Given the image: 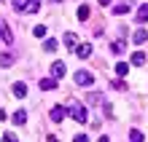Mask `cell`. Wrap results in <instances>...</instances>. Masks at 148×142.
<instances>
[{"label": "cell", "mask_w": 148, "mask_h": 142, "mask_svg": "<svg viewBox=\"0 0 148 142\" xmlns=\"http://www.w3.org/2000/svg\"><path fill=\"white\" fill-rule=\"evenodd\" d=\"M65 46H67V48H75V46H78L75 32H65Z\"/></svg>", "instance_id": "cell-8"}, {"label": "cell", "mask_w": 148, "mask_h": 142, "mask_svg": "<svg viewBox=\"0 0 148 142\" xmlns=\"http://www.w3.org/2000/svg\"><path fill=\"white\" fill-rule=\"evenodd\" d=\"M73 142H89V137H86V134H78V137H75Z\"/></svg>", "instance_id": "cell-25"}, {"label": "cell", "mask_w": 148, "mask_h": 142, "mask_svg": "<svg viewBox=\"0 0 148 142\" xmlns=\"http://www.w3.org/2000/svg\"><path fill=\"white\" fill-rule=\"evenodd\" d=\"M24 121H27V113H24V110H16L14 113V123H16V126H22Z\"/></svg>", "instance_id": "cell-12"}, {"label": "cell", "mask_w": 148, "mask_h": 142, "mask_svg": "<svg viewBox=\"0 0 148 142\" xmlns=\"http://www.w3.org/2000/svg\"><path fill=\"white\" fill-rule=\"evenodd\" d=\"M40 8V0H30V11H38Z\"/></svg>", "instance_id": "cell-23"}, {"label": "cell", "mask_w": 148, "mask_h": 142, "mask_svg": "<svg viewBox=\"0 0 148 142\" xmlns=\"http://www.w3.org/2000/svg\"><path fill=\"white\" fill-rule=\"evenodd\" d=\"M137 22H140V24H145V22H148V5H143L140 11H137Z\"/></svg>", "instance_id": "cell-16"}, {"label": "cell", "mask_w": 148, "mask_h": 142, "mask_svg": "<svg viewBox=\"0 0 148 142\" xmlns=\"http://www.w3.org/2000/svg\"><path fill=\"white\" fill-rule=\"evenodd\" d=\"M14 96H19V99L27 96V86H24V83H14Z\"/></svg>", "instance_id": "cell-11"}, {"label": "cell", "mask_w": 148, "mask_h": 142, "mask_svg": "<svg viewBox=\"0 0 148 142\" xmlns=\"http://www.w3.org/2000/svg\"><path fill=\"white\" fill-rule=\"evenodd\" d=\"M57 46H59V43H57L54 38H46V43H43V51H57Z\"/></svg>", "instance_id": "cell-15"}, {"label": "cell", "mask_w": 148, "mask_h": 142, "mask_svg": "<svg viewBox=\"0 0 148 142\" xmlns=\"http://www.w3.org/2000/svg\"><path fill=\"white\" fill-rule=\"evenodd\" d=\"M116 73H119L121 78H124V75L129 73V65H127V62H119V65H116Z\"/></svg>", "instance_id": "cell-17"}, {"label": "cell", "mask_w": 148, "mask_h": 142, "mask_svg": "<svg viewBox=\"0 0 148 142\" xmlns=\"http://www.w3.org/2000/svg\"><path fill=\"white\" fill-rule=\"evenodd\" d=\"M0 38H3L8 46L14 43V35H11V30H8V24H5V19H0Z\"/></svg>", "instance_id": "cell-3"}, {"label": "cell", "mask_w": 148, "mask_h": 142, "mask_svg": "<svg viewBox=\"0 0 148 142\" xmlns=\"http://www.w3.org/2000/svg\"><path fill=\"white\" fill-rule=\"evenodd\" d=\"M92 83H94V75L89 70H78L75 73V86H92Z\"/></svg>", "instance_id": "cell-2"}, {"label": "cell", "mask_w": 148, "mask_h": 142, "mask_svg": "<svg viewBox=\"0 0 148 142\" xmlns=\"http://www.w3.org/2000/svg\"><path fill=\"white\" fill-rule=\"evenodd\" d=\"M129 142H143V131L132 129V131H129Z\"/></svg>", "instance_id": "cell-18"}, {"label": "cell", "mask_w": 148, "mask_h": 142, "mask_svg": "<svg viewBox=\"0 0 148 142\" xmlns=\"http://www.w3.org/2000/svg\"><path fill=\"white\" fill-rule=\"evenodd\" d=\"M40 88H43V91H51V88H57V78H43V81H40Z\"/></svg>", "instance_id": "cell-6"}, {"label": "cell", "mask_w": 148, "mask_h": 142, "mask_svg": "<svg viewBox=\"0 0 148 142\" xmlns=\"http://www.w3.org/2000/svg\"><path fill=\"white\" fill-rule=\"evenodd\" d=\"M108 3H110V0H100V5H108Z\"/></svg>", "instance_id": "cell-26"}, {"label": "cell", "mask_w": 148, "mask_h": 142, "mask_svg": "<svg viewBox=\"0 0 148 142\" xmlns=\"http://www.w3.org/2000/svg\"><path fill=\"white\" fill-rule=\"evenodd\" d=\"M70 118H75L78 123H86V121H89L86 107H84V105H78V102H70Z\"/></svg>", "instance_id": "cell-1"}, {"label": "cell", "mask_w": 148, "mask_h": 142, "mask_svg": "<svg viewBox=\"0 0 148 142\" xmlns=\"http://www.w3.org/2000/svg\"><path fill=\"white\" fill-rule=\"evenodd\" d=\"M3 142H19V139H16L14 134H3Z\"/></svg>", "instance_id": "cell-24"}, {"label": "cell", "mask_w": 148, "mask_h": 142, "mask_svg": "<svg viewBox=\"0 0 148 142\" xmlns=\"http://www.w3.org/2000/svg\"><path fill=\"white\" fill-rule=\"evenodd\" d=\"M129 11V5H124V3H119L116 8H113V14H116V16H121V14H127Z\"/></svg>", "instance_id": "cell-22"}, {"label": "cell", "mask_w": 148, "mask_h": 142, "mask_svg": "<svg viewBox=\"0 0 148 142\" xmlns=\"http://www.w3.org/2000/svg\"><path fill=\"white\" fill-rule=\"evenodd\" d=\"M14 8L16 11H30V0H14Z\"/></svg>", "instance_id": "cell-14"}, {"label": "cell", "mask_w": 148, "mask_h": 142, "mask_svg": "<svg viewBox=\"0 0 148 142\" xmlns=\"http://www.w3.org/2000/svg\"><path fill=\"white\" fill-rule=\"evenodd\" d=\"M65 113H67V110L62 107V105H57V107H54V110H51V118H54V121L59 123V121H62V118H65Z\"/></svg>", "instance_id": "cell-7"}, {"label": "cell", "mask_w": 148, "mask_h": 142, "mask_svg": "<svg viewBox=\"0 0 148 142\" xmlns=\"http://www.w3.org/2000/svg\"><path fill=\"white\" fill-rule=\"evenodd\" d=\"M14 65V56L8 54V51H3V54H0V67H11Z\"/></svg>", "instance_id": "cell-10"}, {"label": "cell", "mask_w": 148, "mask_h": 142, "mask_svg": "<svg viewBox=\"0 0 148 142\" xmlns=\"http://www.w3.org/2000/svg\"><path fill=\"white\" fill-rule=\"evenodd\" d=\"M32 35H35V38H46V27H43V24L32 27Z\"/></svg>", "instance_id": "cell-20"}, {"label": "cell", "mask_w": 148, "mask_h": 142, "mask_svg": "<svg viewBox=\"0 0 148 142\" xmlns=\"http://www.w3.org/2000/svg\"><path fill=\"white\" fill-rule=\"evenodd\" d=\"M110 51H113V54H121V51H124V40H116L110 46Z\"/></svg>", "instance_id": "cell-21"}, {"label": "cell", "mask_w": 148, "mask_h": 142, "mask_svg": "<svg viewBox=\"0 0 148 142\" xmlns=\"http://www.w3.org/2000/svg\"><path fill=\"white\" fill-rule=\"evenodd\" d=\"M132 65H137V67L145 65V54H143V51H135V54H132Z\"/></svg>", "instance_id": "cell-13"}, {"label": "cell", "mask_w": 148, "mask_h": 142, "mask_svg": "<svg viewBox=\"0 0 148 142\" xmlns=\"http://www.w3.org/2000/svg\"><path fill=\"white\" fill-rule=\"evenodd\" d=\"M73 54H78L81 59H89V56H92V46H89V43H81V46L73 48Z\"/></svg>", "instance_id": "cell-4"}, {"label": "cell", "mask_w": 148, "mask_h": 142, "mask_svg": "<svg viewBox=\"0 0 148 142\" xmlns=\"http://www.w3.org/2000/svg\"><path fill=\"white\" fill-rule=\"evenodd\" d=\"M78 19H81V22L89 19V5H81V8H78Z\"/></svg>", "instance_id": "cell-19"}, {"label": "cell", "mask_w": 148, "mask_h": 142, "mask_svg": "<svg viewBox=\"0 0 148 142\" xmlns=\"http://www.w3.org/2000/svg\"><path fill=\"white\" fill-rule=\"evenodd\" d=\"M51 75L59 81V78L65 75V62H54V65H51Z\"/></svg>", "instance_id": "cell-5"}, {"label": "cell", "mask_w": 148, "mask_h": 142, "mask_svg": "<svg viewBox=\"0 0 148 142\" xmlns=\"http://www.w3.org/2000/svg\"><path fill=\"white\" fill-rule=\"evenodd\" d=\"M54 3H62V0H54Z\"/></svg>", "instance_id": "cell-27"}, {"label": "cell", "mask_w": 148, "mask_h": 142, "mask_svg": "<svg viewBox=\"0 0 148 142\" xmlns=\"http://www.w3.org/2000/svg\"><path fill=\"white\" fill-rule=\"evenodd\" d=\"M132 40H135V43H137V46H143V43H145V40H148V32H145V30H137V32H135V35H132Z\"/></svg>", "instance_id": "cell-9"}]
</instances>
